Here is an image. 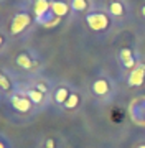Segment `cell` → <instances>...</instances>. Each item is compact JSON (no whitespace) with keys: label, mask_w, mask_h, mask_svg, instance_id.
<instances>
[{"label":"cell","mask_w":145,"mask_h":148,"mask_svg":"<svg viewBox=\"0 0 145 148\" xmlns=\"http://www.w3.org/2000/svg\"><path fill=\"white\" fill-rule=\"evenodd\" d=\"M87 28L94 33H106L114 25V16L109 13L107 7H91L84 16Z\"/></svg>","instance_id":"cell-1"},{"label":"cell","mask_w":145,"mask_h":148,"mask_svg":"<svg viewBox=\"0 0 145 148\" xmlns=\"http://www.w3.org/2000/svg\"><path fill=\"white\" fill-rule=\"evenodd\" d=\"M2 74H3V71H0V77H2Z\"/></svg>","instance_id":"cell-21"},{"label":"cell","mask_w":145,"mask_h":148,"mask_svg":"<svg viewBox=\"0 0 145 148\" xmlns=\"http://www.w3.org/2000/svg\"><path fill=\"white\" fill-rule=\"evenodd\" d=\"M145 84V63L139 61L129 74H127V86L129 87H142Z\"/></svg>","instance_id":"cell-8"},{"label":"cell","mask_w":145,"mask_h":148,"mask_svg":"<svg viewBox=\"0 0 145 148\" xmlns=\"http://www.w3.org/2000/svg\"><path fill=\"white\" fill-rule=\"evenodd\" d=\"M3 45H5V36H3V33L0 32V48H3Z\"/></svg>","instance_id":"cell-18"},{"label":"cell","mask_w":145,"mask_h":148,"mask_svg":"<svg viewBox=\"0 0 145 148\" xmlns=\"http://www.w3.org/2000/svg\"><path fill=\"white\" fill-rule=\"evenodd\" d=\"M114 90H115V86H114V81L109 77V76H97L96 79L91 82V92L94 97L101 99V101H109L114 95Z\"/></svg>","instance_id":"cell-3"},{"label":"cell","mask_w":145,"mask_h":148,"mask_svg":"<svg viewBox=\"0 0 145 148\" xmlns=\"http://www.w3.org/2000/svg\"><path fill=\"white\" fill-rule=\"evenodd\" d=\"M15 89H18L20 92H23V94L27 95L28 99L33 102V106L36 107V109H43V107H46L48 101L51 99V97H48V95H45L43 92H40L38 89H35L32 84H28V86H16Z\"/></svg>","instance_id":"cell-5"},{"label":"cell","mask_w":145,"mask_h":148,"mask_svg":"<svg viewBox=\"0 0 145 148\" xmlns=\"http://www.w3.org/2000/svg\"><path fill=\"white\" fill-rule=\"evenodd\" d=\"M140 13H142V16L145 18V5H142V8H140Z\"/></svg>","instance_id":"cell-19"},{"label":"cell","mask_w":145,"mask_h":148,"mask_svg":"<svg viewBox=\"0 0 145 148\" xmlns=\"http://www.w3.org/2000/svg\"><path fill=\"white\" fill-rule=\"evenodd\" d=\"M0 90L5 92V94H8V95L15 90V84L12 82L10 76H8L7 73H3L2 74V77H0Z\"/></svg>","instance_id":"cell-15"},{"label":"cell","mask_w":145,"mask_h":148,"mask_svg":"<svg viewBox=\"0 0 145 148\" xmlns=\"http://www.w3.org/2000/svg\"><path fill=\"white\" fill-rule=\"evenodd\" d=\"M32 86L35 87V89H38L40 92H43L45 95L51 97L53 87H51V84H49V81H48V79H45V77H36V79L32 82Z\"/></svg>","instance_id":"cell-13"},{"label":"cell","mask_w":145,"mask_h":148,"mask_svg":"<svg viewBox=\"0 0 145 148\" xmlns=\"http://www.w3.org/2000/svg\"><path fill=\"white\" fill-rule=\"evenodd\" d=\"M15 63H16V66L22 68L23 71H33V69H36L38 66H40V58H38L33 51L25 49V51L16 54Z\"/></svg>","instance_id":"cell-7"},{"label":"cell","mask_w":145,"mask_h":148,"mask_svg":"<svg viewBox=\"0 0 145 148\" xmlns=\"http://www.w3.org/2000/svg\"><path fill=\"white\" fill-rule=\"evenodd\" d=\"M35 23L33 13L30 8H18L15 12V15L12 16L10 23H8V33L12 36H20L22 33H25L28 28Z\"/></svg>","instance_id":"cell-2"},{"label":"cell","mask_w":145,"mask_h":148,"mask_svg":"<svg viewBox=\"0 0 145 148\" xmlns=\"http://www.w3.org/2000/svg\"><path fill=\"white\" fill-rule=\"evenodd\" d=\"M107 10L114 16V20H117V18H124V16L127 15L129 7H127V2L125 0H109Z\"/></svg>","instance_id":"cell-11"},{"label":"cell","mask_w":145,"mask_h":148,"mask_svg":"<svg viewBox=\"0 0 145 148\" xmlns=\"http://www.w3.org/2000/svg\"><path fill=\"white\" fill-rule=\"evenodd\" d=\"M0 148H12V145L8 143V140L3 135H0Z\"/></svg>","instance_id":"cell-17"},{"label":"cell","mask_w":145,"mask_h":148,"mask_svg":"<svg viewBox=\"0 0 145 148\" xmlns=\"http://www.w3.org/2000/svg\"><path fill=\"white\" fill-rule=\"evenodd\" d=\"M135 148H145V143H139V145H137Z\"/></svg>","instance_id":"cell-20"},{"label":"cell","mask_w":145,"mask_h":148,"mask_svg":"<svg viewBox=\"0 0 145 148\" xmlns=\"http://www.w3.org/2000/svg\"><path fill=\"white\" fill-rule=\"evenodd\" d=\"M117 59H119L120 68H122L124 71H127V74H129L130 71L137 66V63L140 61L137 51L132 49V48H122V49L117 53Z\"/></svg>","instance_id":"cell-6"},{"label":"cell","mask_w":145,"mask_h":148,"mask_svg":"<svg viewBox=\"0 0 145 148\" xmlns=\"http://www.w3.org/2000/svg\"><path fill=\"white\" fill-rule=\"evenodd\" d=\"M7 101H8V106H10L16 114H22V115H32V114H35V112L38 110L36 107L33 106V102L30 101L23 92H20L18 89L13 90V92L8 95Z\"/></svg>","instance_id":"cell-4"},{"label":"cell","mask_w":145,"mask_h":148,"mask_svg":"<svg viewBox=\"0 0 145 148\" xmlns=\"http://www.w3.org/2000/svg\"><path fill=\"white\" fill-rule=\"evenodd\" d=\"M73 92V86L66 84V82H61V84L54 86L53 87V92H51V101H54L56 106H65L66 101H68V97L71 95Z\"/></svg>","instance_id":"cell-9"},{"label":"cell","mask_w":145,"mask_h":148,"mask_svg":"<svg viewBox=\"0 0 145 148\" xmlns=\"http://www.w3.org/2000/svg\"><path fill=\"white\" fill-rule=\"evenodd\" d=\"M49 8L56 18H65L71 13V2L69 0H49Z\"/></svg>","instance_id":"cell-10"},{"label":"cell","mask_w":145,"mask_h":148,"mask_svg":"<svg viewBox=\"0 0 145 148\" xmlns=\"http://www.w3.org/2000/svg\"><path fill=\"white\" fill-rule=\"evenodd\" d=\"M71 10L74 13H87L91 10V0H69Z\"/></svg>","instance_id":"cell-14"},{"label":"cell","mask_w":145,"mask_h":148,"mask_svg":"<svg viewBox=\"0 0 145 148\" xmlns=\"http://www.w3.org/2000/svg\"><path fill=\"white\" fill-rule=\"evenodd\" d=\"M40 148H56V142H54V138H46L45 143Z\"/></svg>","instance_id":"cell-16"},{"label":"cell","mask_w":145,"mask_h":148,"mask_svg":"<svg viewBox=\"0 0 145 148\" xmlns=\"http://www.w3.org/2000/svg\"><path fill=\"white\" fill-rule=\"evenodd\" d=\"M81 104H82V95H81L76 89H73V92H71V95L68 97V101H66V104L63 106V109L68 110V112H73V110H78L81 107Z\"/></svg>","instance_id":"cell-12"}]
</instances>
